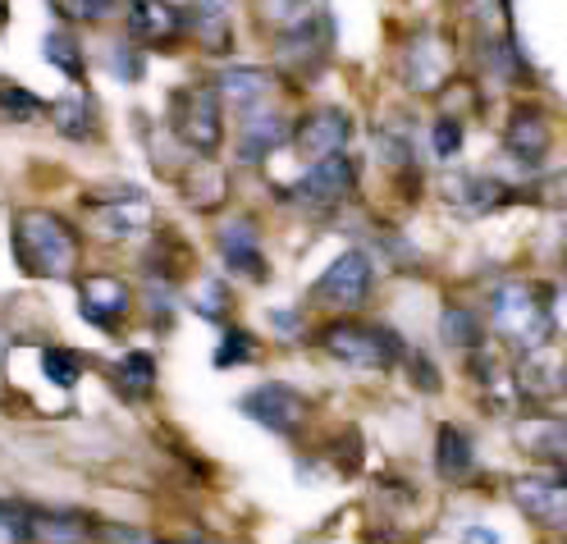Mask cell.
Listing matches in <instances>:
<instances>
[{
	"label": "cell",
	"instance_id": "cell-27",
	"mask_svg": "<svg viewBox=\"0 0 567 544\" xmlns=\"http://www.w3.org/2000/svg\"><path fill=\"white\" fill-rule=\"evenodd\" d=\"M321 10L326 6H316V0H257V19L275 32V38L316 23V19H321Z\"/></svg>",
	"mask_w": 567,
	"mask_h": 544
},
{
	"label": "cell",
	"instance_id": "cell-44",
	"mask_svg": "<svg viewBox=\"0 0 567 544\" xmlns=\"http://www.w3.org/2000/svg\"><path fill=\"white\" fill-rule=\"evenodd\" d=\"M0 513H6V503H0Z\"/></svg>",
	"mask_w": 567,
	"mask_h": 544
},
{
	"label": "cell",
	"instance_id": "cell-1",
	"mask_svg": "<svg viewBox=\"0 0 567 544\" xmlns=\"http://www.w3.org/2000/svg\"><path fill=\"white\" fill-rule=\"evenodd\" d=\"M10 243H14V261L28 279H69L79 270V257H83L79 229L69 225L60 211H47V206L19 211Z\"/></svg>",
	"mask_w": 567,
	"mask_h": 544
},
{
	"label": "cell",
	"instance_id": "cell-34",
	"mask_svg": "<svg viewBox=\"0 0 567 544\" xmlns=\"http://www.w3.org/2000/svg\"><path fill=\"white\" fill-rule=\"evenodd\" d=\"M55 14L74 28H92V23H105L115 14V0H51Z\"/></svg>",
	"mask_w": 567,
	"mask_h": 544
},
{
	"label": "cell",
	"instance_id": "cell-39",
	"mask_svg": "<svg viewBox=\"0 0 567 544\" xmlns=\"http://www.w3.org/2000/svg\"><path fill=\"white\" fill-rule=\"evenodd\" d=\"M408 357H412V371H416V384H421V389H440V371L431 367V361H425L421 352H408Z\"/></svg>",
	"mask_w": 567,
	"mask_h": 544
},
{
	"label": "cell",
	"instance_id": "cell-15",
	"mask_svg": "<svg viewBox=\"0 0 567 544\" xmlns=\"http://www.w3.org/2000/svg\"><path fill=\"white\" fill-rule=\"evenodd\" d=\"M513 384H517L526 398H558V393H567V352H558L554 343L526 348Z\"/></svg>",
	"mask_w": 567,
	"mask_h": 544
},
{
	"label": "cell",
	"instance_id": "cell-9",
	"mask_svg": "<svg viewBox=\"0 0 567 544\" xmlns=\"http://www.w3.org/2000/svg\"><path fill=\"white\" fill-rule=\"evenodd\" d=\"M399 74L412 92H444L449 74H453V51L449 42L440 38L435 28H421L403 42V55H399Z\"/></svg>",
	"mask_w": 567,
	"mask_h": 544
},
{
	"label": "cell",
	"instance_id": "cell-22",
	"mask_svg": "<svg viewBox=\"0 0 567 544\" xmlns=\"http://www.w3.org/2000/svg\"><path fill=\"white\" fill-rule=\"evenodd\" d=\"M111 384L120 398H128V403H147V398L156 393V357L152 352H124L115 367H111Z\"/></svg>",
	"mask_w": 567,
	"mask_h": 544
},
{
	"label": "cell",
	"instance_id": "cell-7",
	"mask_svg": "<svg viewBox=\"0 0 567 544\" xmlns=\"http://www.w3.org/2000/svg\"><path fill=\"white\" fill-rule=\"evenodd\" d=\"M124 32L142 51H179L193 23H188V10L174 6V0H128Z\"/></svg>",
	"mask_w": 567,
	"mask_h": 544
},
{
	"label": "cell",
	"instance_id": "cell-42",
	"mask_svg": "<svg viewBox=\"0 0 567 544\" xmlns=\"http://www.w3.org/2000/svg\"><path fill=\"white\" fill-rule=\"evenodd\" d=\"M10 23V0H0V28Z\"/></svg>",
	"mask_w": 567,
	"mask_h": 544
},
{
	"label": "cell",
	"instance_id": "cell-2",
	"mask_svg": "<svg viewBox=\"0 0 567 544\" xmlns=\"http://www.w3.org/2000/svg\"><path fill=\"white\" fill-rule=\"evenodd\" d=\"M489 320L513 348H540L554 339V288L536 279H508L504 288H494L489 298Z\"/></svg>",
	"mask_w": 567,
	"mask_h": 544
},
{
	"label": "cell",
	"instance_id": "cell-35",
	"mask_svg": "<svg viewBox=\"0 0 567 544\" xmlns=\"http://www.w3.org/2000/svg\"><path fill=\"white\" fill-rule=\"evenodd\" d=\"M42 376L51 384H60V389H74L83 380V361H79V352H69V348H47L42 352Z\"/></svg>",
	"mask_w": 567,
	"mask_h": 544
},
{
	"label": "cell",
	"instance_id": "cell-14",
	"mask_svg": "<svg viewBox=\"0 0 567 544\" xmlns=\"http://www.w3.org/2000/svg\"><path fill=\"white\" fill-rule=\"evenodd\" d=\"M216 243H220L225 266H229L238 279H247V284H266V279H270V261H266V252H261V234H257L252 220H229V225H220Z\"/></svg>",
	"mask_w": 567,
	"mask_h": 544
},
{
	"label": "cell",
	"instance_id": "cell-37",
	"mask_svg": "<svg viewBox=\"0 0 567 544\" xmlns=\"http://www.w3.org/2000/svg\"><path fill=\"white\" fill-rule=\"evenodd\" d=\"M463 120L457 115H440L435 124H431V147H435V156L440 161H453L457 152H463Z\"/></svg>",
	"mask_w": 567,
	"mask_h": 544
},
{
	"label": "cell",
	"instance_id": "cell-28",
	"mask_svg": "<svg viewBox=\"0 0 567 544\" xmlns=\"http://www.w3.org/2000/svg\"><path fill=\"white\" fill-rule=\"evenodd\" d=\"M87 522L74 513H42L32 507V544H87Z\"/></svg>",
	"mask_w": 567,
	"mask_h": 544
},
{
	"label": "cell",
	"instance_id": "cell-8",
	"mask_svg": "<svg viewBox=\"0 0 567 544\" xmlns=\"http://www.w3.org/2000/svg\"><path fill=\"white\" fill-rule=\"evenodd\" d=\"M238 412L247 421L266 425L270 434H298L302 421H307V398L293 389V384H279V380H266L257 389H247L238 398Z\"/></svg>",
	"mask_w": 567,
	"mask_h": 544
},
{
	"label": "cell",
	"instance_id": "cell-29",
	"mask_svg": "<svg viewBox=\"0 0 567 544\" xmlns=\"http://www.w3.org/2000/svg\"><path fill=\"white\" fill-rule=\"evenodd\" d=\"M42 55H47V64H55V69H60V74H64L69 83H87L83 47H79L74 32H51V38L42 42Z\"/></svg>",
	"mask_w": 567,
	"mask_h": 544
},
{
	"label": "cell",
	"instance_id": "cell-25",
	"mask_svg": "<svg viewBox=\"0 0 567 544\" xmlns=\"http://www.w3.org/2000/svg\"><path fill=\"white\" fill-rule=\"evenodd\" d=\"M472 32L481 47H499L513 42V14H508V0H467L463 6Z\"/></svg>",
	"mask_w": 567,
	"mask_h": 544
},
{
	"label": "cell",
	"instance_id": "cell-40",
	"mask_svg": "<svg viewBox=\"0 0 567 544\" xmlns=\"http://www.w3.org/2000/svg\"><path fill=\"white\" fill-rule=\"evenodd\" d=\"M270 325H275V330L298 335V330H302V316H298V311H270Z\"/></svg>",
	"mask_w": 567,
	"mask_h": 544
},
{
	"label": "cell",
	"instance_id": "cell-16",
	"mask_svg": "<svg viewBox=\"0 0 567 544\" xmlns=\"http://www.w3.org/2000/svg\"><path fill=\"white\" fill-rule=\"evenodd\" d=\"M243 0H193L188 6V23L193 32L188 38H197L202 51L210 55H229L234 51V14H238Z\"/></svg>",
	"mask_w": 567,
	"mask_h": 544
},
{
	"label": "cell",
	"instance_id": "cell-10",
	"mask_svg": "<svg viewBox=\"0 0 567 544\" xmlns=\"http://www.w3.org/2000/svg\"><path fill=\"white\" fill-rule=\"evenodd\" d=\"M79 311L101 335H115L120 320L133 311V288L120 275H83L79 279Z\"/></svg>",
	"mask_w": 567,
	"mask_h": 544
},
{
	"label": "cell",
	"instance_id": "cell-18",
	"mask_svg": "<svg viewBox=\"0 0 567 544\" xmlns=\"http://www.w3.org/2000/svg\"><path fill=\"white\" fill-rule=\"evenodd\" d=\"M549 142H554V133H549L545 111H536V105H517L508 129H504V152L517 165H540L545 152H549Z\"/></svg>",
	"mask_w": 567,
	"mask_h": 544
},
{
	"label": "cell",
	"instance_id": "cell-6",
	"mask_svg": "<svg viewBox=\"0 0 567 544\" xmlns=\"http://www.w3.org/2000/svg\"><path fill=\"white\" fill-rule=\"evenodd\" d=\"M375 288V261L367 257L362 247H348L330 261V270L311 284V302L326 311H358Z\"/></svg>",
	"mask_w": 567,
	"mask_h": 544
},
{
	"label": "cell",
	"instance_id": "cell-24",
	"mask_svg": "<svg viewBox=\"0 0 567 544\" xmlns=\"http://www.w3.org/2000/svg\"><path fill=\"white\" fill-rule=\"evenodd\" d=\"M476 466V449L467 440V430L457 425H440L435 430V471L444 481H467Z\"/></svg>",
	"mask_w": 567,
	"mask_h": 544
},
{
	"label": "cell",
	"instance_id": "cell-5",
	"mask_svg": "<svg viewBox=\"0 0 567 544\" xmlns=\"http://www.w3.org/2000/svg\"><path fill=\"white\" fill-rule=\"evenodd\" d=\"M358 161L352 156H326V161H307V170L293 178L289 188H279V202H289V206H302L311 215H330L339 211L352 193H358Z\"/></svg>",
	"mask_w": 567,
	"mask_h": 544
},
{
	"label": "cell",
	"instance_id": "cell-43",
	"mask_svg": "<svg viewBox=\"0 0 567 544\" xmlns=\"http://www.w3.org/2000/svg\"><path fill=\"white\" fill-rule=\"evenodd\" d=\"M6 348H10V339H6V335H0V361H6Z\"/></svg>",
	"mask_w": 567,
	"mask_h": 544
},
{
	"label": "cell",
	"instance_id": "cell-17",
	"mask_svg": "<svg viewBox=\"0 0 567 544\" xmlns=\"http://www.w3.org/2000/svg\"><path fill=\"white\" fill-rule=\"evenodd\" d=\"M513 444L536 458L545 466H558L567 471V421H554V417H522L513 425Z\"/></svg>",
	"mask_w": 567,
	"mask_h": 544
},
{
	"label": "cell",
	"instance_id": "cell-36",
	"mask_svg": "<svg viewBox=\"0 0 567 544\" xmlns=\"http://www.w3.org/2000/svg\"><path fill=\"white\" fill-rule=\"evenodd\" d=\"M193 311H197V316H206V320H216V325H225V320H229V311H234V302H229V288H225V279H202V288H197V302H193Z\"/></svg>",
	"mask_w": 567,
	"mask_h": 544
},
{
	"label": "cell",
	"instance_id": "cell-19",
	"mask_svg": "<svg viewBox=\"0 0 567 544\" xmlns=\"http://www.w3.org/2000/svg\"><path fill=\"white\" fill-rule=\"evenodd\" d=\"M96 206V234L111 238V243H128L142 234V225L152 220V202L137 197V193H115L105 202H92Z\"/></svg>",
	"mask_w": 567,
	"mask_h": 544
},
{
	"label": "cell",
	"instance_id": "cell-23",
	"mask_svg": "<svg viewBox=\"0 0 567 544\" xmlns=\"http://www.w3.org/2000/svg\"><path fill=\"white\" fill-rule=\"evenodd\" d=\"M449 202H457L467 215H489L513 202V188L499 184V178H485V174H467V178H453L449 184Z\"/></svg>",
	"mask_w": 567,
	"mask_h": 544
},
{
	"label": "cell",
	"instance_id": "cell-12",
	"mask_svg": "<svg viewBox=\"0 0 567 544\" xmlns=\"http://www.w3.org/2000/svg\"><path fill=\"white\" fill-rule=\"evenodd\" d=\"M284 142H293V124L279 111H243V129H238V161L243 165H266Z\"/></svg>",
	"mask_w": 567,
	"mask_h": 544
},
{
	"label": "cell",
	"instance_id": "cell-33",
	"mask_svg": "<svg viewBox=\"0 0 567 544\" xmlns=\"http://www.w3.org/2000/svg\"><path fill=\"white\" fill-rule=\"evenodd\" d=\"M261 357V343L247 335V330H225L220 348H216V367L220 371H234V367H247V361Z\"/></svg>",
	"mask_w": 567,
	"mask_h": 544
},
{
	"label": "cell",
	"instance_id": "cell-20",
	"mask_svg": "<svg viewBox=\"0 0 567 544\" xmlns=\"http://www.w3.org/2000/svg\"><path fill=\"white\" fill-rule=\"evenodd\" d=\"M216 88H220V96H225L229 105H238V111H257V105H261L279 83H275L270 69H261V64H234V69H225V74L216 79Z\"/></svg>",
	"mask_w": 567,
	"mask_h": 544
},
{
	"label": "cell",
	"instance_id": "cell-32",
	"mask_svg": "<svg viewBox=\"0 0 567 544\" xmlns=\"http://www.w3.org/2000/svg\"><path fill=\"white\" fill-rule=\"evenodd\" d=\"M375 147H380L384 165H394V170H408V165H412V124H408V120L380 124V129H375Z\"/></svg>",
	"mask_w": 567,
	"mask_h": 544
},
{
	"label": "cell",
	"instance_id": "cell-3",
	"mask_svg": "<svg viewBox=\"0 0 567 544\" xmlns=\"http://www.w3.org/2000/svg\"><path fill=\"white\" fill-rule=\"evenodd\" d=\"M316 343H321L334 361L358 367V371H394L399 361L408 357V348H403V339L394 330L371 325V320H358V316H339V320L321 325Z\"/></svg>",
	"mask_w": 567,
	"mask_h": 544
},
{
	"label": "cell",
	"instance_id": "cell-11",
	"mask_svg": "<svg viewBox=\"0 0 567 544\" xmlns=\"http://www.w3.org/2000/svg\"><path fill=\"white\" fill-rule=\"evenodd\" d=\"M352 137V120L348 111L339 105H321V111H311L293 124V152L302 161H326V156H339Z\"/></svg>",
	"mask_w": 567,
	"mask_h": 544
},
{
	"label": "cell",
	"instance_id": "cell-38",
	"mask_svg": "<svg viewBox=\"0 0 567 544\" xmlns=\"http://www.w3.org/2000/svg\"><path fill=\"white\" fill-rule=\"evenodd\" d=\"M111 69L120 74V83H137V79H142V47L128 42V38H120V42L111 47Z\"/></svg>",
	"mask_w": 567,
	"mask_h": 544
},
{
	"label": "cell",
	"instance_id": "cell-21",
	"mask_svg": "<svg viewBox=\"0 0 567 544\" xmlns=\"http://www.w3.org/2000/svg\"><path fill=\"white\" fill-rule=\"evenodd\" d=\"M179 188H184V202H188L193 211H220V206H225V193H229L225 170L216 165V156H197V161L179 174Z\"/></svg>",
	"mask_w": 567,
	"mask_h": 544
},
{
	"label": "cell",
	"instance_id": "cell-4",
	"mask_svg": "<svg viewBox=\"0 0 567 544\" xmlns=\"http://www.w3.org/2000/svg\"><path fill=\"white\" fill-rule=\"evenodd\" d=\"M169 133L197 156H216L225 142V96L216 83H188L169 96Z\"/></svg>",
	"mask_w": 567,
	"mask_h": 544
},
{
	"label": "cell",
	"instance_id": "cell-26",
	"mask_svg": "<svg viewBox=\"0 0 567 544\" xmlns=\"http://www.w3.org/2000/svg\"><path fill=\"white\" fill-rule=\"evenodd\" d=\"M51 120L55 129L69 137V142H92L101 133V120H96V101L83 92V96H60L51 105Z\"/></svg>",
	"mask_w": 567,
	"mask_h": 544
},
{
	"label": "cell",
	"instance_id": "cell-30",
	"mask_svg": "<svg viewBox=\"0 0 567 544\" xmlns=\"http://www.w3.org/2000/svg\"><path fill=\"white\" fill-rule=\"evenodd\" d=\"M440 339L449 343V348H481L485 343V330H481V316L472 311V307H444V316H440Z\"/></svg>",
	"mask_w": 567,
	"mask_h": 544
},
{
	"label": "cell",
	"instance_id": "cell-13",
	"mask_svg": "<svg viewBox=\"0 0 567 544\" xmlns=\"http://www.w3.org/2000/svg\"><path fill=\"white\" fill-rule=\"evenodd\" d=\"M513 503L536 526H567V471L563 476H522L513 481Z\"/></svg>",
	"mask_w": 567,
	"mask_h": 544
},
{
	"label": "cell",
	"instance_id": "cell-41",
	"mask_svg": "<svg viewBox=\"0 0 567 544\" xmlns=\"http://www.w3.org/2000/svg\"><path fill=\"white\" fill-rule=\"evenodd\" d=\"M463 544H499V535H494L489 526H472V531L463 535Z\"/></svg>",
	"mask_w": 567,
	"mask_h": 544
},
{
	"label": "cell",
	"instance_id": "cell-31",
	"mask_svg": "<svg viewBox=\"0 0 567 544\" xmlns=\"http://www.w3.org/2000/svg\"><path fill=\"white\" fill-rule=\"evenodd\" d=\"M51 111V105L42 96H32L28 88L10 83V79H0V120H10V124H28V120H42Z\"/></svg>",
	"mask_w": 567,
	"mask_h": 544
}]
</instances>
